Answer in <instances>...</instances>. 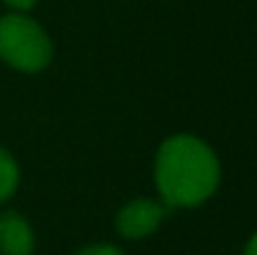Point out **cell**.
<instances>
[{
    "label": "cell",
    "mask_w": 257,
    "mask_h": 255,
    "mask_svg": "<svg viewBox=\"0 0 257 255\" xmlns=\"http://www.w3.org/2000/svg\"><path fill=\"white\" fill-rule=\"evenodd\" d=\"M5 3L12 9H16V12H27V9H32L39 0H5Z\"/></svg>",
    "instance_id": "52a82bcc"
},
{
    "label": "cell",
    "mask_w": 257,
    "mask_h": 255,
    "mask_svg": "<svg viewBox=\"0 0 257 255\" xmlns=\"http://www.w3.org/2000/svg\"><path fill=\"white\" fill-rule=\"evenodd\" d=\"M165 208L167 206L151 201V199H136L126 203L115 219L117 233L126 239H142L156 233L165 219Z\"/></svg>",
    "instance_id": "3957f363"
},
{
    "label": "cell",
    "mask_w": 257,
    "mask_h": 255,
    "mask_svg": "<svg viewBox=\"0 0 257 255\" xmlns=\"http://www.w3.org/2000/svg\"><path fill=\"white\" fill-rule=\"evenodd\" d=\"M77 255H124L117 246H111V244H95V246H88L84 251H79Z\"/></svg>",
    "instance_id": "8992f818"
},
{
    "label": "cell",
    "mask_w": 257,
    "mask_h": 255,
    "mask_svg": "<svg viewBox=\"0 0 257 255\" xmlns=\"http://www.w3.org/2000/svg\"><path fill=\"white\" fill-rule=\"evenodd\" d=\"M0 59L23 72H39L52 59V43L39 23L21 14L0 18Z\"/></svg>",
    "instance_id": "7a4b0ae2"
},
{
    "label": "cell",
    "mask_w": 257,
    "mask_h": 255,
    "mask_svg": "<svg viewBox=\"0 0 257 255\" xmlns=\"http://www.w3.org/2000/svg\"><path fill=\"white\" fill-rule=\"evenodd\" d=\"M34 230L18 212L0 215V255H32Z\"/></svg>",
    "instance_id": "277c9868"
},
{
    "label": "cell",
    "mask_w": 257,
    "mask_h": 255,
    "mask_svg": "<svg viewBox=\"0 0 257 255\" xmlns=\"http://www.w3.org/2000/svg\"><path fill=\"white\" fill-rule=\"evenodd\" d=\"M244 255H257V233L250 237V242L246 244V251H244Z\"/></svg>",
    "instance_id": "ba28073f"
},
{
    "label": "cell",
    "mask_w": 257,
    "mask_h": 255,
    "mask_svg": "<svg viewBox=\"0 0 257 255\" xmlns=\"http://www.w3.org/2000/svg\"><path fill=\"white\" fill-rule=\"evenodd\" d=\"M221 167L214 152L194 136H174L158 149L156 183L167 208H194L219 188Z\"/></svg>",
    "instance_id": "6da1fadb"
},
{
    "label": "cell",
    "mask_w": 257,
    "mask_h": 255,
    "mask_svg": "<svg viewBox=\"0 0 257 255\" xmlns=\"http://www.w3.org/2000/svg\"><path fill=\"white\" fill-rule=\"evenodd\" d=\"M18 165L3 147H0V203L7 201L18 188Z\"/></svg>",
    "instance_id": "5b68a950"
}]
</instances>
